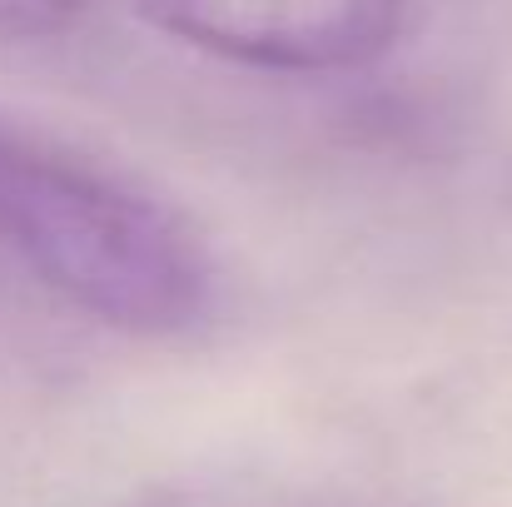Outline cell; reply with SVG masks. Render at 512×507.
<instances>
[{
	"label": "cell",
	"mask_w": 512,
	"mask_h": 507,
	"mask_svg": "<svg viewBox=\"0 0 512 507\" xmlns=\"http://www.w3.org/2000/svg\"><path fill=\"white\" fill-rule=\"evenodd\" d=\"M0 249L60 304L130 338H179L219 299L204 234L130 174L0 120Z\"/></svg>",
	"instance_id": "obj_1"
},
{
	"label": "cell",
	"mask_w": 512,
	"mask_h": 507,
	"mask_svg": "<svg viewBox=\"0 0 512 507\" xmlns=\"http://www.w3.org/2000/svg\"><path fill=\"white\" fill-rule=\"evenodd\" d=\"M155 30L274 75H343L388 55L408 0H130Z\"/></svg>",
	"instance_id": "obj_2"
},
{
	"label": "cell",
	"mask_w": 512,
	"mask_h": 507,
	"mask_svg": "<svg viewBox=\"0 0 512 507\" xmlns=\"http://www.w3.org/2000/svg\"><path fill=\"white\" fill-rule=\"evenodd\" d=\"M80 0H0V40H45L70 25Z\"/></svg>",
	"instance_id": "obj_3"
},
{
	"label": "cell",
	"mask_w": 512,
	"mask_h": 507,
	"mask_svg": "<svg viewBox=\"0 0 512 507\" xmlns=\"http://www.w3.org/2000/svg\"><path fill=\"white\" fill-rule=\"evenodd\" d=\"M115 507H189L179 493H140V498H125V503Z\"/></svg>",
	"instance_id": "obj_4"
}]
</instances>
